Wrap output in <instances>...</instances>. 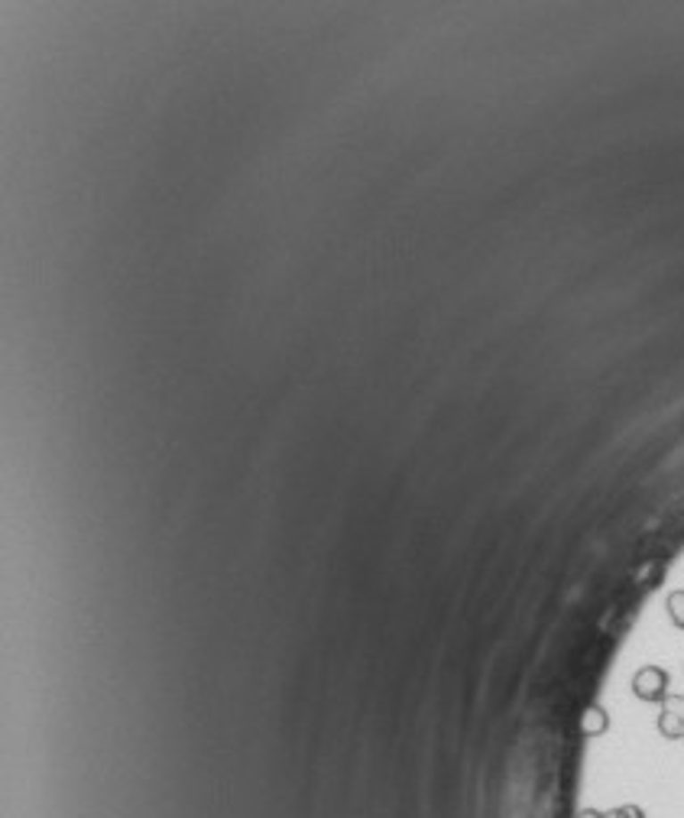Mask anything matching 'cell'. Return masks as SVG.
Segmentation results:
<instances>
[{
	"label": "cell",
	"mask_w": 684,
	"mask_h": 818,
	"mask_svg": "<svg viewBox=\"0 0 684 818\" xmlns=\"http://www.w3.org/2000/svg\"><path fill=\"white\" fill-rule=\"evenodd\" d=\"M665 673L662 669H642L639 675H636V682H632V689H636V695L639 698H649V701H658L662 695H665Z\"/></svg>",
	"instance_id": "cell-1"
},
{
	"label": "cell",
	"mask_w": 684,
	"mask_h": 818,
	"mask_svg": "<svg viewBox=\"0 0 684 818\" xmlns=\"http://www.w3.org/2000/svg\"><path fill=\"white\" fill-rule=\"evenodd\" d=\"M658 728H662V734H665V738H681V734H684V698L668 701L665 711H662V721H658Z\"/></svg>",
	"instance_id": "cell-2"
},
{
	"label": "cell",
	"mask_w": 684,
	"mask_h": 818,
	"mask_svg": "<svg viewBox=\"0 0 684 818\" xmlns=\"http://www.w3.org/2000/svg\"><path fill=\"white\" fill-rule=\"evenodd\" d=\"M668 607H672V617H675L678 627H684V591L672 594V598H668Z\"/></svg>",
	"instance_id": "cell-3"
},
{
	"label": "cell",
	"mask_w": 684,
	"mask_h": 818,
	"mask_svg": "<svg viewBox=\"0 0 684 818\" xmlns=\"http://www.w3.org/2000/svg\"><path fill=\"white\" fill-rule=\"evenodd\" d=\"M581 818H606L604 812H597V809H584L581 812Z\"/></svg>",
	"instance_id": "cell-4"
}]
</instances>
